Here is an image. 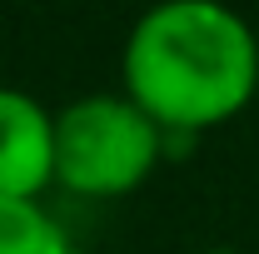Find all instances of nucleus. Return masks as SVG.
I'll use <instances>...</instances> for the list:
<instances>
[{
	"label": "nucleus",
	"instance_id": "f257e3e1",
	"mask_svg": "<svg viewBox=\"0 0 259 254\" xmlns=\"http://www.w3.org/2000/svg\"><path fill=\"white\" fill-rule=\"evenodd\" d=\"M120 80L169 140H190L249 110L259 35L225 0H160L130 25Z\"/></svg>",
	"mask_w": 259,
	"mask_h": 254
},
{
	"label": "nucleus",
	"instance_id": "7ed1b4c3",
	"mask_svg": "<svg viewBox=\"0 0 259 254\" xmlns=\"http://www.w3.org/2000/svg\"><path fill=\"white\" fill-rule=\"evenodd\" d=\"M55 185V115L35 95L0 85V194L40 199Z\"/></svg>",
	"mask_w": 259,
	"mask_h": 254
},
{
	"label": "nucleus",
	"instance_id": "f03ea898",
	"mask_svg": "<svg viewBox=\"0 0 259 254\" xmlns=\"http://www.w3.org/2000/svg\"><path fill=\"white\" fill-rule=\"evenodd\" d=\"M164 135L125 90L80 95L55 110V185L75 199H125L164 159Z\"/></svg>",
	"mask_w": 259,
	"mask_h": 254
},
{
	"label": "nucleus",
	"instance_id": "20e7f679",
	"mask_svg": "<svg viewBox=\"0 0 259 254\" xmlns=\"http://www.w3.org/2000/svg\"><path fill=\"white\" fill-rule=\"evenodd\" d=\"M0 254H80V249L45 215L40 199H5L0 194Z\"/></svg>",
	"mask_w": 259,
	"mask_h": 254
},
{
	"label": "nucleus",
	"instance_id": "39448f33",
	"mask_svg": "<svg viewBox=\"0 0 259 254\" xmlns=\"http://www.w3.org/2000/svg\"><path fill=\"white\" fill-rule=\"evenodd\" d=\"M204 254H239V249H204Z\"/></svg>",
	"mask_w": 259,
	"mask_h": 254
}]
</instances>
